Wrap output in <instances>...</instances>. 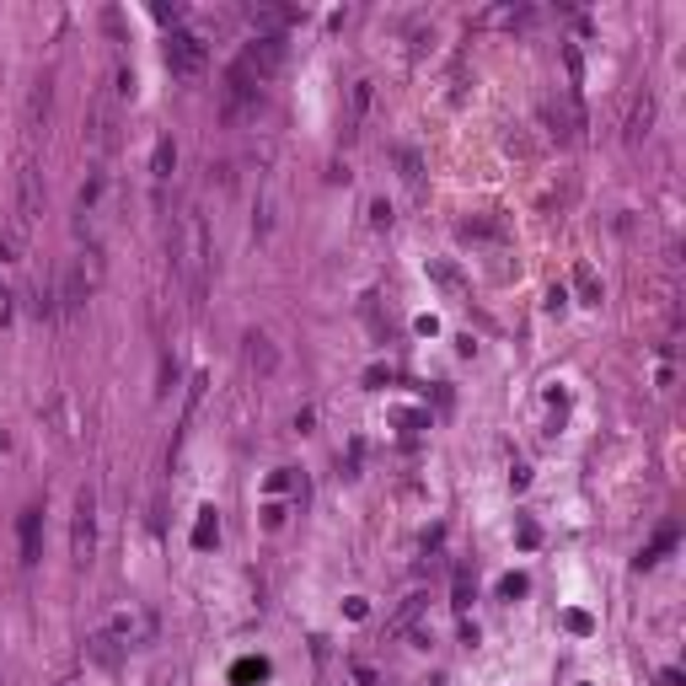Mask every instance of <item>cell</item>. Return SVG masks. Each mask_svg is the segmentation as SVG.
<instances>
[{
    "label": "cell",
    "instance_id": "5",
    "mask_svg": "<svg viewBox=\"0 0 686 686\" xmlns=\"http://www.w3.org/2000/svg\"><path fill=\"white\" fill-rule=\"evenodd\" d=\"M252 80H268V75H279V64H284V38H263V32H252V43L241 48V59H236Z\"/></svg>",
    "mask_w": 686,
    "mask_h": 686
},
{
    "label": "cell",
    "instance_id": "22",
    "mask_svg": "<svg viewBox=\"0 0 686 686\" xmlns=\"http://www.w3.org/2000/svg\"><path fill=\"white\" fill-rule=\"evenodd\" d=\"M370 225H392V204H386V199L370 204Z\"/></svg>",
    "mask_w": 686,
    "mask_h": 686
},
{
    "label": "cell",
    "instance_id": "3",
    "mask_svg": "<svg viewBox=\"0 0 686 686\" xmlns=\"http://www.w3.org/2000/svg\"><path fill=\"white\" fill-rule=\"evenodd\" d=\"M204 64H209V48H204L199 32H172V38H166V70H172V75L193 80V75H204Z\"/></svg>",
    "mask_w": 686,
    "mask_h": 686
},
{
    "label": "cell",
    "instance_id": "18",
    "mask_svg": "<svg viewBox=\"0 0 686 686\" xmlns=\"http://www.w3.org/2000/svg\"><path fill=\"white\" fill-rule=\"evenodd\" d=\"M574 284H580V295H585V306H601V284H596V274H590L585 263L574 268Z\"/></svg>",
    "mask_w": 686,
    "mask_h": 686
},
{
    "label": "cell",
    "instance_id": "19",
    "mask_svg": "<svg viewBox=\"0 0 686 686\" xmlns=\"http://www.w3.org/2000/svg\"><path fill=\"white\" fill-rule=\"evenodd\" d=\"M429 274H435V279H440V284H445V290H451V295H462V274H456V268H451V263H435V268H429Z\"/></svg>",
    "mask_w": 686,
    "mask_h": 686
},
{
    "label": "cell",
    "instance_id": "14",
    "mask_svg": "<svg viewBox=\"0 0 686 686\" xmlns=\"http://www.w3.org/2000/svg\"><path fill=\"white\" fill-rule=\"evenodd\" d=\"M676 537H682V531H676V521H671V526H660V537H655V542L644 547V558H639V563H644V569H655V563H660V558H665V553L676 547Z\"/></svg>",
    "mask_w": 686,
    "mask_h": 686
},
{
    "label": "cell",
    "instance_id": "27",
    "mask_svg": "<svg viewBox=\"0 0 686 686\" xmlns=\"http://www.w3.org/2000/svg\"><path fill=\"white\" fill-rule=\"evenodd\" d=\"M5 311H11V306H5V290H0V322H5Z\"/></svg>",
    "mask_w": 686,
    "mask_h": 686
},
{
    "label": "cell",
    "instance_id": "13",
    "mask_svg": "<svg viewBox=\"0 0 686 686\" xmlns=\"http://www.w3.org/2000/svg\"><path fill=\"white\" fill-rule=\"evenodd\" d=\"M274 360H279V354H274V343H268L263 333H252V338H247V365H252L258 376H268V370H274Z\"/></svg>",
    "mask_w": 686,
    "mask_h": 686
},
{
    "label": "cell",
    "instance_id": "26",
    "mask_svg": "<svg viewBox=\"0 0 686 686\" xmlns=\"http://www.w3.org/2000/svg\"><path fill=\"white\" fill-rule=\"evenodd\" d=\"M5 258H11V241H0V263H5Z\"/></svg>",
    "mask_w": 686,
    "mask_h": 686
},
{
    "label": "cell",
    "instance_id": "23",
    "mask_svg": "<svg viewBox=\"0 0 686 686\" xmlns=\"http://www.w3.org/2000/svg\"><path fill=\"white\" fill-rule=\"evenodd\" d=\"M456 606H472V580L467 574H456Z\"/></svg>",
    "mask_w": 686,
    "mask_h": 686
},
{
    "label": "cell",
    "instance_id": "17",
    "mask_svg": "<svg viewBox=\"0 0 686 686\" xmlns=\"http://www.w3.org/2000/svg\"><path fill=\"white\" fill-rule=\"evenodd\" d=\"M27 118H32V129H38V123L48 118V80H38V86H32V102H27Z\"/></svg>",
    "mask_w": 686,
    "mask_h": 686
},
{
    "label": "cell",
    "instance_id": "20",
    "mask_svg": "<svg viewBox=\"0 0 686 686\" xmlns=\"http://www.w3.org/2000/svg\"><path fill=\"white\" fill-rule=\"evenodd\" d=\"M215 531H220V526H215V510H204V521H199V531H193V547H209Z\"/></svg>",
    "mask_w": 686,
    "mask_h": 686
},
{
    "label": "cell",
    "instance_id": "2",
    "mask_svg": "<svg viewBox=\"0 0 686 686\" xmlns=\"http://www.w3.org/2000/svg\"><path fill=\"white\" fill-rule=\"evenodd\" d=\"M70 558H75V569H91V558H97V494H91V488L75 494V515H70Z\"/></svg>",
    "mask_w": 686,
    "mask_h": 686
},
{
    "label": "cell",
    "instance_id": "8",
    "mask_svg": "<svg viewBox=\"0 0 686 686\" xmlns=\"http://www.w3.org/2000/svg\"><path fill=\"white\" fill-rule=\"evenodd\" d=\"M16 531H21V563H38V558H43V510L27 504Z\"/></svg>",
    "mask_w": 686,
    "mask_h": 686
},
{
    "label": "cell",
    "instance_id": "1",
    "mask_svg": "<svg viewBox=\"0 0 686 686\" xmlns=\"http://www.w3.org/2000/svg\"><path fill=\"white\" fill-rule=\"evenodd\" d=\"M172 268L182 274V284H188V295L199 301L204 295V284H209V225H204V215H182V225H177V236H172Z\"/></svg>",
    "mask_w": 686,
    "mask_h": 686
},
{
    "label": "cell",
    "instance_id": "9",
    "mask_svg": "<svg viewBox=\"0 0 686 686\" xmlns=\"http://www.w3.org/2000/svg\"><path fill=\"white\" fill-rule=\"evenodd\" d=\"M649 123H655V97L644 91V97L633 102V113H628V129H622V140H628V145H639V140L649 134Z\"/></svg>",
    "mask_w": 686,
    "mask_h": 686
},
{
    "label": "cell",
    "instance_id": "25",
    "mask_svg": "<svg viewBox=\"0 0 686 686\" xmlns=\"http://www.w3.org/2000/svg\"><path fill=\"white\" fill-rule=\"evenodd\" d=\"M156 21H182V5H156Z\"/></svg>",
    "mask_w": 686,
    "mask_h": 686
},
{
    "label": "cell",
    "instance_id": "10",
    "mask_svg": "<svg viewBox=\"0 0 686 686\" xmlns=\"http://www.w3.org/2000/svg\"><path fill=\"white\" fill-rule=\"evenodd\" d=\"M86 655H91V665L113 671V665L123 660V644H113V633H91V639H86Z\"/></svg>",
    "mask_w": 686,
    "mask_h": 686
},
{
    "label": "cell",
    "instance_id": "6",
    "mask_svg": "<svg viewBox=\"0 0 686 686\" xmlns=\"http://www.w3.org/2000/svg\"><path fill=\"white\" fill-rule=\"evenodd\" d=\"M38 215H43V182H38V166L21 161V172H16V220L32 225Z\"/></svg>",
    "mask_w": 686,
    "mask_h": 686
},
{
    "label": "cell",
    "instance_id": "24",
    "mask_svg": "<svg viewBox=\"0 0 686 686\" xmlns=\"http://www.w3.org/2000/svg\"><path fill=\"white\" fill-rule=\"evenodd\" d=\"M354 682H360V686H381V676H376L370 665H354Z\"/></svg>",
    "mask_w": 686,
    "mask_h": 686
},
{
    "label": "cell",
    "instance_id": "16",
    "mask_svg": "<svg viewBox=\"0 0 686 686\" xmlns=\"http://www.w3.org/2000/svg\"><path fill=\"white\" fill-rule=\"evenodd\" d=\"M150 172H156V177H172V172H177V145H172V140H156V156H150Z\"/></svg>",
    "mask_w": 686,
    "mask_h": 686
},
{
    "label": "cell",
    "instance_id": "7",
    "mask_svg": "<svg viewBox=\"0 0 686 686\" xmlns=\"http://www.w3.org/2000/svg\"><path fill=\"white\" fill-rule=\"evenodd\" d=\"M370 102H376V80H354V86H349V113H343V140H354V134H360V123H365V113H370Z\"/></svg>",
    "mask_w": 686,
    "mask_h": 686
},
{
    "label": "cell",
    "instance_id": "15",
    "mask_svg": "<svg viewBox=\"0 0 686 686\" xmlns=\"http://www.w3.org/2000/svg\"><path fill=\"white\" fill-rule=\"evenodd\" d=\"M397 172H402V182H408V188H419V182H424V161H419V150H413V145H397Z\"/></svg>",
    "mask_w": 686,
    "mask_h": 686
},
{
    "label": "cell",
    "instance_id": "12",
    "mask_svg": "<svg viewBox=\"0 0 686 686\" xmlns=\"http://www.w3.org/2000/svg\"><path fill=\"white\" fill-rule=\"evenodd\" d=\"M424 606H429V596H408V601L397 606V617L386 622V633H392V639H397V633H408V628H413V622L424 617Z\"/></svg>",
    "mask_w": 686,
    "mask_h": 686
},
{
    "label": "cell",
    "instance_id": "4",
    "mask_svg": "<svg viewBox=\"0 0 686 686\" xmlns=\"http://www.w3.org/2000/svg\"><path fill=\"white\" fill-rule=\"evenodd\" d=\"M107 633H113V644H123V655H129V649H145V644L156 639V617H150L145 606H123V612H113Z\"/></svg>",
    "mask_w": 686,
    "mask_h": 686
},
{
    "label": "cell",
    "instance_id": "11",
    "mask_svg": "<svg viewBox=\"0 0 686 686\" xmlns=\"http://www.w3.org/2000/svg\"><path fill=\"white\" fill-rule=\"evenodd\" d=\"M91 145H97V150H113V145H118V118H113L107 102H102L97 118H91Z\"/></svg>",
    "mask_w": 686,
    "mask_h": 686
},
{
    "label": "cell",
    "instance_id": "21",
    "mask_svg": "<svg viewBox=\"0 0 686 686\" xmlns=\"http://www.w3.org/2000/svg\"><path fill=\"white\" fill-rule=\"evenodd\" d=\"M113 80H118V97H134V70H129V64H118Z\"/></svg>",
    "mask_w": 686,
    "mask_h": 686
}]
</instances>
